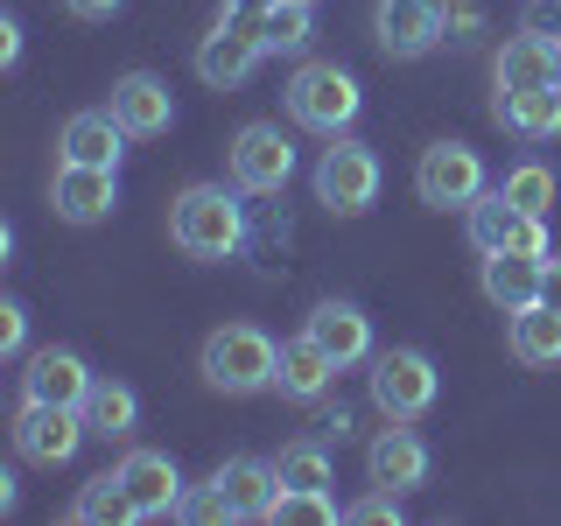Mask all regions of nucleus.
I'll return each mask as SVG.
<instances>
[{
	"instance_id": "nucleus-5",
	"label": "nucleus",
	"mask_w": 561,
	"mask_h": 526,
	"mask_svg": "<svg viewBox=\"0 0 561 526\" xmlns=\"http://www.w3.org/2000/svg\"><path fill=\"white\" fill-rule=\"evenodd\" d=\"M373 197H379V155L365 140L323 148V162H316V204H330L337 218H358V210H373Z\"/></svg>"
},
{
	"instance_id": "nucleus-27",
	"label": "nucleus",
	"mask_w": 561,
	"mask_h": 526,
	"mask_svg": "<svg viewBox=\"0 0 561 526\" xmlns=\"http://www.w3.org/2000/svg\"><path fill=\"white\" fill-rule=\"evenodd\" d=\"M260 43H267L274 57H295V49L309 43V0H274V8L260 14Z\"/></svg>"
},
{
	"instance_id": "nucleus-13",
	"label": "nucleus",
	"mask_w": 561,
	"mask_h": 526,
	"mask_svg": "<svg viewBox=\"0 0 561 526\" xmlns=\"http://www.w3.org/2000/svg\"><path fill=\"white\" fill-rule=\"evenodd\" d=\"M113 119H119V127H127L134 140L169 134V119H175L169 84H162V78H148V70H127V78L113 84Z\"/></svg>"
},
{
	"instance_id": "nucleus-21",
	"label": "nucleus",
	"mask_w": 561,
	"mask_h": 526,
	"mask_svg": "<svg viewBox=\"0 0 561 526\" xmlns=\"http://www.w3.org/2000/svg\"><path fill=\"white\" fill-rule=\"evenodd\" d=\"M119 140H127V127H119L113 113H78L64 127V162H84V169H119Z\"/></svg>"
},
{
	"instance_id": "nucleus-31",
	"label": "nucleus",
	"mask_w": 561,
	"mask_h": 526,
	"mask_svg": "<svg viewBox=\"0 0 561 526\" xmlns=\"http://www.w3.org/2000/svg\"><path fill=\"white\" fill-rule=\"evenodd\" d=\"M519 28H526V35H540V43H561V0H526Z\"/></svg>"
},
{
	"instance_id": "nucleus-10",
	"label": "nucleus",
	"mask_w": 561,
	"mask_h": 526,
	"mask_svg": "<svg viewBox=\"0 0 561 526\" xmlns=\"http://www.w3.org/2000/svg\"><path fill=\"white\" fill-rule=\"evenodd\" d=\"M443 0H379L373 28H379V49L386 57H428L443 43Z\"/></svg>"
},
{
	"instance_id": "nucleus-32",
	"label": "nucleus",
	"mask_w": 561,
	"mask_h": 526,
	"mask_svg": "<svg viewBox=\"0 0 561 526\" xmlns=\"http://www.w3.org/2000/svg\"><path fill=\"white\" fill-rule=\"evenodd\" d=\"M351 519H358V526H386V519H400V491H373V499H358V505H351Z\"/></svg>"
},
{
	"instance_id": "nucleus-40",
	"label": "nucleus",
	"mask_w": 561,
	"mask_h": 526,
	"mask_svg": "<svg viewBox=\"0 0 561 526\" xmlns=\"http://www.w3.org/2000/svg\"><path fill=\"white\" fill-rule=\"evenodd\" d=\"M309 8H316V0H309Z\"/></svg>"
},
{
	"instance_id": "nucleus-16",
	"label": "nucleus",
	"mask_w": 561,
	"mask_h": 526,
	"mask_svg": "<svg viewBox=\"0 0 561 526\" xmlns=\"http://www.w3.org/2000/svg\"><path fill=\"white\" fill-rule=\"evenodd\" d=\"M218 491L232 505V519H274V499H280V470L260 464V456H232L218 470Z\"/></svg>"
},
{
	"instance_id": "nucleus-28",
	"label": "nucleus",
	"mask_w": 561,
	"mask_h": 526,
	"mask_svg": "<svg viewBox=\"0 0 561 526\" xmlns=\"http://www.w3.org/2000/svg\"><path fill=\"white\" fill-rule=\"evenodd\" d=\"M274 470H280V491H330V449L323 443H288Z\"/></svg>"
},
{
	"instance_id": "nucleus-30",
	"label": "nucleus",
	"mask_w": 561,
	"mask_h": 526,
	"mask_svg": "<svg viewBox=\"0 0 561 526\" xmlns=\"http://www.w3.org/2000/svg\"><path fill=\"white\" fill-rule=\"evenodd\" d=\"M274 519L280 526H337V499H330V491H280Z\"/></svg>"
},
{
	"instance_id": "nucleus-7",
	"label": "nucleus",
	"mask_w": 561,
	"mask_h": 526,
	"mask_svg": "<svg viewBox=\"0 0 561 526\" xmlns=\"http://www.w3.org/2000/svg\"><path fill=\"white\" fill-rule=\"evenodd\" d=\"M260 57H267L260 22H232V14H225V22L197 43V78L210 84V92H239V84L260 70Z\"/></svg>"
},
{
	"instance_id": "nucleus-3",
	"label": "nucleus",
	"mask_w": 561,
	"mask_h": 526,
	"mask_svg": "<svg viewBox=\"0 0 561 526\" xmlns=\"http://www.w3.org/2000/svg\"><path fill=\"white\" fill-rule=\"evenodd\" d=\"M358 105H365V92L344 64H302L288 78V113L316 134H344L351 119H358Z\"/></svg>"
},
{
	"instance_id": "nucleus-8",
	"label": "nucleus",
	"mask_w": 561,
	"mask_h": 526,
	"mask_svg": "<svg viewBox=\"0 0 561 526\" xmlns=\"http://www.w3.org/2000/svg\"><path fill=\"white\" fill-rule=\"evenodd\" d=\"M288 175H295V148H288V134L280 127H239L232 140V190H245V197H274V190H288Z\"/></svg>"
},
{
	"instance_id": "nucleus-1",
	"label": "nucleus",
	"mask_w": 561,
	"mask_h": 526,
	"mask_svg": "<svg viewBox=\"0 0 561 526\" xmlns=\"http://www.w3.org/2000/svg\"><path fill=\"white\" fill-rule=\"evenodd\" d=\"M169 239L190 260H232L245 245V204L225 183H190L169 210Z\"/></svg>"
},
{
	"instance_id": "nucleus-35",
	"label": "nucleus",
	"mask_w": 561,
	"mask_h": 526,
	"mask_svg": "<svg viewBox=\"0 0 561 526\" xmlns=\"http://www.w3.org/2000/svg\"><path fill=\"white\" fill-rule=\"evenodd\" d=\"M70 14H78V22H113L119 14V0H64Z\"/></svg>"
},
{
	"instance_id": "nucleus-14",
	"label": "nucleus",
	"mask_w": 561,
	"mask_h": 526,
	"mask_svg": "<svg viewBox=\"0 0 561 526\" xmlns=\"http://www.w3.org/2000/svg\"><path fill=\"white\" fill-rule=\"evenodd\" d=\"M92 373H84V358L78 351H35L28 358V373H22V393L28 400H49V408H84L92 400Z\"/></svg>"
},
{
	"instance_id": "nucleus-29",
	"label": "nucleus",
	"mask_w": 561,
	"mask_h": 526,
	"mask_svg": "<svg viewBox=\"0 0 561 526\" xmlns=\"http://www.w3.org/2000/svg\"><path fill=\"white\" fill-rule=\"evenodd\" d=\"M499 190H505L519 210H534V218H548V210H554V169H548V162H519Z\"/></svg>"
},
{
	"instance_id": "nucleus-11",
	"label": "nucleus",
	"mask_w": 561,
	"mask_h": 526,
	"mask_svg": "<svg viewBox=\"0 0 561 526\" xmlns=\"http://www.w3.org/2000/svg\"><path fill=\"white\" fill-rule=\"evenodd\" d=\"M119 484H127V499H134L140 519L183 513V478H175V464H169L162 449H134L127 464H119Z\"/></svg>"
},
{
	"instance_id": "nucleus-37",
	"label": "nucleus",
	"mask_w": 561,
	"mask_h": 526,
	"mask_svg": "<svg viewBox=\"0 0 561 526\" xmlns=\"http://www.w3.org/2000/svg\"><path fill=\"white\" fill-rule=\"evenodd\" d=\"M267 8H274V0H225V14H232V22H260Z\"/></svg>"
},
{
	"instance_id": "nucleus-38",
	"label": "nucleus",
	"mask_w": 561,
	"mask_h": 526,
	"mask_svg": "<svg viewBox=\"0 0 561 526\" xmlns=\"http://www.w3.org/2000/svg\"><path fill=\"white\" fill-rule=\"evenodd\" d=\"M14 57H22V28L0 22V64H14Z\"/></svg>"
},
{
	"instance_id": "nucleus-17",
	"label": "nucleus",
	"mask_w": 561,
	"mask_h": 526,
	"mask_svg": "<svg viewBox=\"0 0 561 526\" xmlns=\"http://www.w3.org/2000/svg\"><path fill=\"white\" fill-rule=\"evenodd\" d=\"M330 379H337V358H330L323 344L309 338H295V344H280V373H274V386H280V400H323L330 393Z\"/></svg>"
},
{
	"instance_id": "nucleus-22",
	"label": "nucleus",
	"mask_w": 561,
	"mask_h": 526,
	"mask_svg": "<svg viewBox=\"0 0 561 526\" xmlns=\"http://www.w3.org/2000/svg\"><path fill=\"white\" fill-rule=\"evenodd\" d=\"M491 113H499L519 140H554L561 134V92L554 84H540V92H499Z\"/></svg>"
},
{
	"instance_id": "nucleus-20",
	"label": "nucleus",
	"mask_w": 561,
	"mask_h": 526,
	"mask_svg": "<svg viewBox=\"0 0 561 526\" xmlns=\"http://www.w3.org/2000/svg\"><path fill=\"white\" fill-rule=\"evenodd\" d=\"M554 57H561V43H540V35L519 28L499 49V92H540V84H554Z\"/></svg>"
},
{
	"instance_id": "nucleus-23",
	"label": "nucleus",
	"mask_w": 561,
	"mask_h": 526,
	"mask_svg": "<svg viewBox=\"0 0 561 526\" xmlns=\"http://www.w3.org/2000/svg\"><path fill=\"white\" fill-rule=\"evenodd\" d=\"M484 295L505 316L526 309V302H540V260H526V253H484Z\"/></svg>"
},
{
	"instance_id": "nucleus-25",
	"label": "nucleus",
	"mask_w": 561,
	"mask_h": 526,
	"mask_svg": "<svg viewBox=\"0 0 561 526\" xmlns=\"http://www.w3.org/2000/svg\"><path fill=\"white\" fill-rule=\"evenodd\" d=\"M134 421H140V400H134V386H119V379H99L92 386V400H84V428L105 435V443H127L134 435Z\"/></svg>"
},
{
	"instance_id": "nucleus-12",
	"label": "nucleus",
	"mask_w": 561,
	"mask_h": 526,
	"mask_svg": "<svg viewBox=\"0 0 561 526\" xmlns=\"http://www.w3.org/2000/svg\"><path fill=\"white\" fill-rule=\"evenodd\" d=\"M113 204H119V169H84V162L57 169V218L64 225H99V218H113Z\"/></svg>"
},
{
	"instance_id": "nucleus-36",
	"label": "nucleus",
	"mask_w": 561,
	"mask_h": 526,
	"mask_svg": "<svg viewBox=\"0 0 561 526\" xmlns=\"http://www.w3.org/2000/svg\"><path fill=\"white\" fill-rule=\"evenodd\" d=\"M540 302H548V309H561V260H554V253L540 260Z\"/></svg>"
},
{
	"instance_id": "nucleus-4",
	"label": "nucleus",
	"mask_w": 561,
	"mask_h": 526,
	"mask_svg": "<svg viewBox=\"0 0 561 526\" xmlns=\"http://www.w3.org/2000/svg\"><path fill=\"white\" fill-rule=\"evenodd\" d=\"M414 197L428 204V210H470V204L484 197V155L463 148V140H435V148H421Z\"/></svg>"
},
{
	"instance_id": "nucleus-18",
	"label": "nucleus",
	"mask_w": 561,
	"mask_h": 526,
	"mask_svg": "<svg viewBox=\"0 0 561 526\" xmlns=\"http://www.w3.org/2000/svg\"><path fill=\"white\" fill-rule=\"evenodd\" d=\"M365 470H373V484L386 491H414V484H428V449H421V435L408 428H386L373 449H365Z\"/></svg>"
},
{
	"instance_id": "nucleus-6",
	"label": "nucleus",
	"mask_w": 561,
	"mask_h": 526,
	"mask_svg": "<svg viewBox=\"0 0 561 526\" xmlns=\"http://www.w3.org/2000/svg\"><path fill=\"white\" fill-rule=\"evenodd\" d=\"M435 365H428V351H379L373 358V400H379V414L386 421H421L435 408Z\"/></svg>"
},
{
	"instance_id": "nucleus-34",
	"label": "nucleus",
	"mask_w": 561,
	"mask_h": 526,
	"mask_svg": "<svg viewBox=\"0 0 561 526\" xmlns=\"http://www.w3.org/2000/svg\"><path fill=\"white\" fill-rule=\"evenodd\" d=\"M22 330H28L22 302H8V309H0V351H22Z\"/></svg>"
},
{
	"instance_id": "nucleus-26",
	"label": "nucleus",
	"mask_w": 561,
	"mask_h": 526,
	"mask_svg": "<svg viewBox=\"0 0 561 526\" xmlns=\"http://www.w3.org/2000/svg\"><path fill=\"white\" fill-rule=\"evenodd\" d=\"M78 519L84 526H127V519H140L134 499H127V484H119V470H113V478H92L78 491Z\"/></svg>"
},
{
	"instance_id": "nucleus-9",
	"label": "nucleus",
	"mask_w": 561,
	"mask_h": 526,
	"mask_svg": "<svg viewBox=\"0 0 561 526\" xmlns=\"http://www.w3.org/2000/svg\"><path fill=\"white\" fill-rule=\"evenodd\" d=\"M84 408H49V400H28L22 421H14V449L28 456V464H70L84 443Z\"/></svg>"
},
{
	"instance_id": "nucleus-2",
	"label": "nucleus",
	"mask_w": 561,
	"mask_h": 526,
	"mask_svg": "<svg viewBox=\"0 0 561 526\" xmlns=\"http://www.w3.org/2000/svg\"><path fill=\"white\" fill-rule=\"evenodd\" d=\"M280 373V344L267 330L253 323H225L204 338V379L218 386V393H260V386H274Z\"/></svg>"
},
{
	"instance_id": "nucleus-39",
	"label": "nucleus",
	"mask_w": 561,
	"mask_h": 526,
	"mask_svg": "<svg viewBox=\"0 0 561 526\" xmlns=\"http://www.w3.org/2000/svg\"><path fill=\"white\" fill-rule=\"evenodd\" d=\"M554 92H561V57H554Z\"/></svg>"
},
{
	"instance_id": "nucleus-24",
	"label": "nucleus",
	"mask_w": 561,
	"mask_h": 526,
	"mask_svg": "<svg viewBox=\"0 0 561 526\" xmlns=\"http://www.w3.org/2000/svg\"><path fill=\"white\" fill-rule=\"evenodd\" d=\"M513 358L519 365H561V309H548V302L513 309Z\"/></svg>"
},
{
	"instance_id": "nucleus-19",
	"label": "nucleus",
	"mask_w": 561,
	"mask_h": 526,
	"mask_svg": "<svg viewBox=\"0 0 561 526\" xmlns=\"http://www.w3.org/2000/svg\"><path fill=\"white\" fill-rule=\"evenodd\" d=\"M526 218H534V210H519L505 190H484V197L470 204V245H478V253H519Z\"/></svg>"
},
{
	"instance_id": "nucleus-15",
	"label": "nucleus",
	"mask_w": 561,
	"mask_h": 526,
	"mask_svg": "<svg viewBox=\"0 0 561 526\" xmlns=\"http://www.w3.org/2000/svg\"><path fill=\"white\" fill-rule=\"evenodd\" d=\"M302 330L330 351V358H337V373H344V365H358V358H373V316H365L358 302H316Z\"/></svg>"
},
{
	"instance_id": "nucleus-33",
	"label": "nucleus",
	"mask_w": 561,
	"mask_h": 526,
	"mask_svg": "<svg viewBox=\"0 0 561 526\" xmlns=\"http://www.w3.org/2000/svg\"><path fill=\"white\" fill-rule=\"evenodd\" d=\"M183 513H190V519H232V505H225L218 478H210V491H197V499H183Z\"/></svg>"
}]
</instances>
